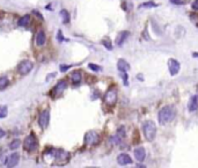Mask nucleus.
Returning <instances> with one entry per match:
<instances>
[{
  "mask_svg": "<svg viewBox=\"0 0 198 168\" xmlns=\"http://www.w3.org/2000/svg\"><path fill=\"white\" fill-rule=\"evenodd\" d=\"M100 142V135L95 131H88L85 135V143L87 145H96Z\"/></svg>",
  "mask_w": 198,
  "mask_h": 168,
  "instance_id": "nucleus-5",
  "label": "nucleus"
},
{
  "mask_svg": "<svg viewBox=\"0 0 198 168\" xmlns=\"http://www.w3.org/2000/svg\"><path fill=\"white\" fill-rule=\"evenodd\" d=\"M71 80H72L73 84H79V82L81 81V73L80 72H78V71L73 72V73L71 74Z\"/></svg>",
  "mask_w": 198,
  "mask_h": 168,
  "instance_id": "nucleus-18",
  "label": "nucleus"
},
{
  "mask_svg": "<svg viewBox=\"0 0 198 168\" xmlns=\"http://www.w3.org/2000/svg\"><path fill=\"white\" fill-rule=\"evenodd\" d=\"M116 102H117V89L116 87H110L104 95V103L109 107H112L115 106Z\"/></svg>",
  "mask_w": 198,
  "mask_h": 168,
  "instance_id": "nucleus-3",
  "label": "nucleus"
},
{
  "mask_svg": "<svg viewBox=\"0 0 198 168\" xmlns=\"http://www.w3.org/2000/svg\"><path fill=\"white\" fill-rule=\"evenodd\" d=\"M58 39L59 41H63V37H61V31H58Z\"/></svg>",
  "mask_w": 198,
  "mask_h": 168,
  "instance_id": "nucleus-35",
  "label": "nucleus"
},
{
  "mask_svg": "<svg viewBox=\"0 0 198 168\" xmlns=\"http://www.w3.org/2000/svg\"><path fill=\"white\" fill-rule=\"evenodd\" d=\"M19 160H20V154H19V153H12V154L7 158L5 166L9 168H13V167H15V166H17Z\"/></svg>",
  "mask_w": 198,
  "mask_h": 168,
  "instance_id": "nucleus-9",
  "label": "nucleus"
},
{
  "mask_svg": "<svg viewBox=\"0 0 198 168\" xmlns=\"http://www.w3.org/2000/svg\"><path fill=\"white\" fill-rule=\"evenodd\" d=\"M102 44L104 45V48H105V49H108V50H112V45H111V42L109 41V38H105V39H103Z\"/></svg>",
  "mask_w": 198,
  "mask_h": 168,
  "instance_id": "nucleus-25",
  "label": "nucleus"
},
{
  "mask_svg": "<svg viewBox=\"0 0 198 168\" xmlns=\"http://www.w3.org/2000/svg\"><path fill=\"white\" fill-rule=\"evenodd\" d=\"M171 4H174V5H180V4H182V0H169Z\"/></svg>",
  "mask_w": 198,
  "mask_h": 168,
  "instance_id": "nucleus-31",
  "label": "nucleus"
},
{
  "mask_svg": "<svg viewBox=\"0 0 198 168\" xmlns=\"http://www.w3.org/2000/svg\"><path fill=\"white\" fill-rule=\"evenodd\" d=\"M23 146H24L26 151H28V152H34V151L37 148V146H38L36 137H35L33 133H30L29 136L24 139V142H23Z\"/></svg>",
  "mask_w": 198,
  "mask_h": 168,
  "instance_id": "nucleus-4",
  "label": "nucleus"
},
{
  "mask_svg": "<svg viewBox=\"0 0 198 168\" xmlns=\"http://www.w3.org/2000/svg\"><path fill=\"white\" fill-rule=\"evenodd\" d=\"M20 144H21V142H20L19 139H14V140L11 142V144L8 145V148L12 150V151H14V150H16V148L20 146Z\"/></svg>",
  "mask_w": 198,
  "mask_h": 168,
  "instance_id": "nucleus-21",
  "label": "nucleus"
},
{
  "mask_svg": "<svg viewBox=\"0 0 198 168\" xmlns=\"http://www.w3.org/2000/svg\"><path fill=\"white\" fill-rule=\"evenodd\" d=\"M188 109L189 111L193 113L198 109V98L197 96H192L190 100H189V103H188Z\"/></svg>",
  "mask_w": 198,
  "mask_h": 168,
  "instance_id": "nucleus-14",
  "label": "nucleus"
},
{
  "mask_svg": "<svg viewBox=\"0 0 198 168\" xmlns=\"http://www.w3.org/2000/svg\"><path fill=\"white\" fill-rule=\"evenodd\" d=\"M168 69H169V73L170 76H176L178 72H180V69H181V65L180 63L174 59V58H170L168 61Z\"/></svg>",
  "mask_w": 198,
  "mask_h": 168,
  "instance_id": "nucleus-7",
  "label": "nucleus"
},
{
  "mask_svg": "<svg viewBox=\"0 0 198 168\" xmlns=\"http://www.w3.org/2000/svg\"><path fill=\"white\" fill-rule=\"evenodd\" d=\"M29 23H30V16L29 15L21 16V17L19 19V21H17V24H19L20 27H27Z\"/></svg>",
  "mask_w": 198,
  "mask_h": 168,
  "instance_id": "nucleus-17",
  "label": "nucleus"
},
{
  "mask_svg": "<svg viewBox=\"0 0 198 168\" xmlns=\"http://www.w3.org/2000/svg\"><path fill=\"white\" fill-rule=\"evenodd\" d=\"M66 87H67V82H66L65 80H60L58 84L53 87L51 95L52 96H58L59 94H61V93L65 91Z\"/></svg>",
  "mask_w": 198,
  "mask_h": 168,
  "instance_id": "nucleus-10",
  "label": "nucleus"
},
{
  "mask_svg": "<svg viewBox=\"0 0 198 168\" xmlns=\"http://www.w3.org/2000/svg\"><path fill=\"white\" fill-rule=\"evenodd\" d=\"M117 135H118V136H121L122 138L125 137V129H124V126H119V129H118V131H117Z\"/></svg>",
  "mask_w": 198,
  "mask_h": 168,
  "instance_id": "nucleus-28",
  "label": "nucleus"
},
{
  "mask_svg": "<svg viewBox=\"0 0 198 168\" xmlns=\"http://www.w3.org/2000/svg\"><path fill=\"white\" fill-rule=\"evenodd\" d=\"M68 69H70V66H64V65L60 66V71H61V72H65L66 70H68Z\"/></svg>",
  "mask_w": 198,
  "mask_h": 168,
  "instance_id": "nucleus-32",
  "label": "nucleus"
},
{
  "mask_svg": "<svg viewBox=\"0 0 198 168\" xmlns=\"http://www.w3.org/2000/svg\"><path fill=\"white\" fill-rule=\"evenodd\" d=\"M33 63L29 61H21L20 64H19V66H17V71L21 73V74H27V73H29L30 71L33 70Z\"/></svg>",
  "mask_w": 198,
  "mask_h": 168,
  "instance_id": "nucleus-8",
  "label": "nucleus"
},
{
  "mask_svg": "<svg viewBox=\"0 0 198 168\" xmlns=\"http://www.w3.org/2000/svg\"><path fill=\"white\" fill-rule=\"evenodd\" d=\"M176 116V110L173 106H166L163 107L159 111L158 114V118H159V122L160 124H167V123L171 122Z\"/></svg>",
  "mask_w": 198,
  "mask_h": 168,
  "instance_id": "nucleus-1",
  "label": "nucleus"
},
{
  "mask_svg": "<svg viewBox=\"0 0 198 168\" xmlns=\"http://www.w3.org/2000/svg\"><path fill=\"white\" fill-rule=\"evenodd\" d=\"M156 6H158V5H156L154 1H147V2H144V4H141L139 7L140 8H143V7H144V8H151V7H156Z\"/></svg>",
  "mask_w": 198,
  "mask_h": 168,
  "instance_id": "nucleus-24",
  "label": "nucleus"
},
{
  "mask_svg": "<svg viewBox=\"0 0 198 168\" xmlns=\"http://www.w3.org/2000/svg\"><path fill=\"white\" fill-rule=\"evenodd\" d=\"M133 154H134L136 160L139 161V162H143V161L145 160V158H146V151H145V148L141 147V146H140V147H137V148H134Z\"/></svg>",
  "mask_w": 198,
  "mask_h": 168,
  "instance_id": "nucleus-12",
  "label": "nucleus"
},
{
  "mask_svg": "<svg viewBox=\"0 0 198 168\" xmlns=\"http://www.w3.org/2000/svg\"><path fill=\"white\" fill-rule=\"evenodd\" d=\"M5 136V131L2 130V129H0V138H2Z\"/></svg>",
  "mask_w": 198,
  "mask_h": 168,
  "instance_id": "nucleus-34",
  "label": "nucleus"
},
{
  "mask_svg": "<svg viewBox=\"0 0 198 168\" xmlns=\"http://www.w3.org/2000/svg\"><path fill=\"white\" fill-rule=\"evenodd\" d=\"M45 33L43 30H39L38 33L36 34V44L38 46H43L45 44Z\"/></svg>",
  "mask_w": 198,
  "mask_h": 168,
  "instance_id": "nucleus-15",
  "label": "nucleus"
},
{
  "mask_svg": "<svg viewBox=\"0 0 198 168\" xmlns=\"http://www.w3.org/2000/svg\"><path fill=\"white\" fill-rule=\"evenodd\" d=\"M129 35H130V31H127V30L121 31V33L118 34L117 38H116V44H117L118 46L123 45L124 42L127 39V37H129Z\"/></svg>",
  "mask_w": 198,
  "mask_h": 168,
  "instance_id": "nucleus-13",
  "label": "nucleus"
},
{
  "mask_svg": "<svg viewBox=\"0 0 198 168\" xmlns=\"http://www.w3.org/2000/svg\"><path fill=\"white\" fill-rule=\"evenodd\" d=\"M60 16H61V20L64 23H68L70 22V14L66 9H61L60 11Z\"/></svg>",
  "mask_w": 198,
  "mask_h": 168,
  "instance_id": "nucleus-19",
  "label": "nucleus"
},
{
  "mask_svg": "<svg viewBox=\"0 0 198 168\" xmlns=\"http://www.w3.org/2000/svg\"><path fill=\"white\" fill-rule=\"evenodd\" d=\"M143 132H144V136L146 138V140L148 142H152L155 139L156 136V125L153 121H145L143 123Z\"/></svg>",
  "mask_w": 198,
  "mask_h": 168,
  "instance_id": "nucleus-2",
  "label": "nucleus"
},
{
  "mask_svg": "<svg viewBox=\"0 0 198 168\" xmlns=\"http://www.w3.org/2000/svg\"><path fill=\"white\" fill-rule=\"evenodd\" d=\"M117 69L121 72H127L130 70V65H129V63L125 59H119L117 63Z\"/></svg>",
  "mask_w": 198,
  "mask_h": 168,
  "instance_id": "nucleus-16",
  "label": "nucleus"
},
{
  "mask_svg": "<svg viewBox=\"0 0 198 168\" xmlns=\"http://www.w3.org/2000/svg\"><path fill=\"white\" fill-rule=\"evenodd\" d=\"M122 78H123V82L125 86H129V81H127V73L126 72H122Z\"/></svg>",
  "mask_w": 198,
  "mask_h": 168,
  "instance_id": "nucleus-29",
  "label": "nucleus"
},
{
  "mask_svg": "<svg viewBox=\"0 0 198 168\" xmlns=\"http://www.w3.org/2000/svg\"><path fill=\"white\" fill-rule=\"evenodd\" d=\"M6 160H7L6 154H5V153H1V155H0V167L4 166V165L6 163Z\"/></svg>",
  "mask_w": 198,
  "mask_h": 168,
  "instance_id": "nucleus-27",
  "label": "nucleus"
},
{
  "mask_svg": "<svg viewBox=\"0 0 198 168\" xmlns=\"http://www.w3.org/2000/svg\"><path fill=\"white\" fill-rule=\"evenodd\" d=\"M88 67L92 70V71H94V72H100V71H102V67H101V66L95 65V64H92V63L88 65Z\"/></svg>",
  "mask_w": 198,
  "mask_h": 168,
  "instance_id": "nucleus-26",
  "label": "nucleus"
},
{
  "mask_svg": "<svg viewBox=\"0 0 198 168\" xmlns=\"http://www.w3.org/2000/svg\"><path fill=\"white\" fill-rule=\"evenodd\" d=\"M6 116V110H4L2 113H0V118H4Z\"/></svg>",
  "mask_w": 198,
  "mask_h": 168,
  "instance_id": "nucleus-33",
  "label": "nucleus"
},
{
  "mask_svg": "<svg viewBox=\"0 0 198 168\" xmlns=\"http://www.w3.org/2000/svg\"><path fill=\"white\" fill-rule=\"evenodd\" d=\"M122 139H123V138L121 137V136H118L117 133H116L115 136H112V137L110 138V142H111V144H114V145H119V144L122 143Z\"/></svg>",
  "mask_w": 198,
  "mask_h": 168,
  "instance_id": "nucleus-20",
  "label": "nucleus"
},
{
  "mask_svg": "<svg viewBox=\"0 0 198 168\" xmlns=\"http://www.w3.org/2000/svg\"><path fill=\"white\" fill-rule=\"evenodd\" d=\"M8 85V78L7 76H1L0 78V89H5Z\"/></svg>",
  "mask_w": 198,
  "mask_h": 168,
  "instance_id": "nucleus-22",
  "label": "nucleus"
},
{
  "mask_svg": "<svg viewBox=\"0 0 198 168\" xmlns=\"http://www.w3.org/2000/svg\"><path fill=\"white\" fill-rule=\"evenodd\" d=\"M189 16H190L191 22L193 23L196 27H198V13H195V12H193V13H190V15Z\"/></svg>",
  "mask_w": 198,
  "mask_h": 168,
  "instance_id": "nucleus-23",
  "label": "nucleus"
},
{
  "mask_svg": "<svg viewBox=\"0 0 198 168\" xmlns=\"http://www.w3.org/2000/svg\"><path fill=\"white\" fill-rule=\"evenodd\" d=\"M49 121H50V111L48 109L43 110L41 114H39V117H38V124L42 129H45L49 124Z\"/></svg>",
  "mask_w": 198,
  "mask_h": 168,
  "instance_id": "nucleus-6",
  "label": "nucleus"
},
{
  "mask_svg": "<svg viewBox=\"0 0 198 168\" xmlns=\"http://www.w3.org/2000/svg\"><path fill=\"white\" fill-rule=\"evenodd\" d=\"M117 162L119 166H126V165L132 163V159L129 154H126V153H121L117 157Z\"/></svg>",
  "mask_w": 198,
  "mask_h": 168,
  "instance_id": "nucleus-11",
  "label": "nucleus"
},
{
  "mask_svg": "<svg viewBox=\"0 0 198 168\" xmlns=\"http://www.w3.org/2000/svg\"><path fill=\"white\" fill-rule=\"evenodd\" d=\"M191 7L193 11H198V0H193V2H192V5H191Z\"/></svg>",
  "mask_w": 198,
  "mask_h": 168,
  "instance_id": "nucleus-30",
  "label": "nucleus"
}]
</instances>
